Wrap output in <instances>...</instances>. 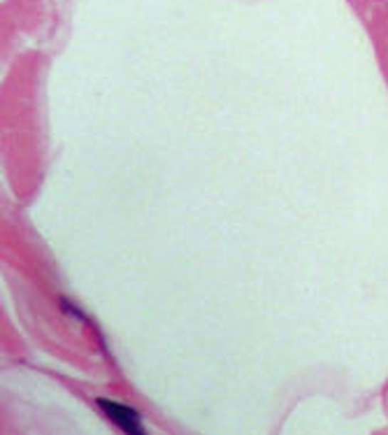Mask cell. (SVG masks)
<instances>
[{"label":"cell","instance_id":"cell-1","mask_svg":"<svg viewBox=\"0 0 388 435\" xmlns=\"http://www.w3.org/2000/svg\"><path fill=\"white\" fill-rule=\"evenodd\" d=\"M98 407L110 416V419L119 426V429L126 433V435H147L142 429V419L140 414L128 405H121V403H114L108 401V398H98Z\"/></svg>","mask_w":388,"mask_h":435}]
</instances>
